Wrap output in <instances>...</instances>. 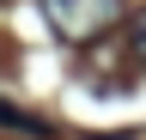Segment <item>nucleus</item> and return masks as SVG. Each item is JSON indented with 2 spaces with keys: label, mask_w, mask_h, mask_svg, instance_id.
Listing matches in <instances>:
<instances>
[{
  "label": "nucleus",
  "mask_w": 146,
  "mask_h": 140,
  "mask_svg": "<svg viewBox=\"0 0 146 140\" xmlns=\"http://www.w3.org/2000/svg\"><path fill=\"white\" fill-rule=\"evenodd\" d=\"M43 6L67 43H98L110 25H122V0H43Z\"/></svg>",
  "instance_id": "1"
},
{
  "label": "nucleus",
  "mask_w": 146,
  "mask_h": 140,
  "mask_svg": "<svg viewBox=\"0 0 146 140\" xmlns=\"http://www.w3.org/2000/svg\"><path fill=\"white\" fill-rule=\"evenodd\" d=\"M0 128L31 134V140H49V122H43V116H31V110H18V104H0Z\"/></svg>",
  "instance_id": "2"
},
{
  "label": "nucleus",
  "mask_w": 146,
  "mask_h": 140,
  "mask_svg": "<svg viewBox=\"0 0 146 140\" xmlns=\"http://www.w3.org/2000/svg\"><path fill=\"white\" fill-rule=\"evenodd\" d=\"M128 61L146 67V6H140V12H128Z\"/></svg>",
  "instance_id": "3"
}]
</instances>
